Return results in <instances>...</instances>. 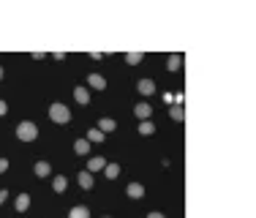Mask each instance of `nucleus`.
<instances>
[{
	"instance_id": "obj_1",
	"label": "nucleus",
	"mask_w": 256,
	"mask_h": 218,
	"mask_svg": "<svg viewBox=\"0 0 256 218\" xmlns=\"http://www.w3.org/2000/svg\"><path fill=\"white\" fill-rule=\"evenodd\" d=\"M16 136H19L22 142H36L38 139V125L30 123V120H22V123L16 125Z\"/></svg>"
},
{
	"instance_id": "obj_2",
	"label": "nucleus",
	"mask_w": 256,
	"mask_h": 218,
	"mask_svg": "<svg viewBox=\"0 0 256 218\" xmlns=\"http://www.w3.org/2000/svg\"><path fill=\"white\" fill-rule=\"evenodd\" d=\"M49 120H52V123H68L71 120V109L65 107V104H52V107H49Z\"/></svg>"
},
{
	"instance_id": "obj_3",
	"label": "nucleus",
	"mask_w": 256,
	"mask_h": 218,
	"mask_svg": "<svg viewBox=\"0 0 256 218\" xmlns=\"http://www.w3.org/2000/svg\"><path fill=\"white\" fill-rule=\"evenodd\" d=\"M106 169V158L103 156H90L87 158V172H103Z\"/></svg>"
},
{
	"instance_id": "obj_4",
	"label": "nucleus",
	"mask_w": 256,
	"mask_h": 218,
	"mask_svg": "<svg viewBox=\"0 0 256 218\" xmlns=\"http://www.w3.org/2000/svg\"><path fill=\"white\" fill-rule=\"evenodd\" d=\"M136 90L147 98V96H153V93H155V82H153V79H139V82H136Z\"/></svg>"
},
{
	"instance_id": "obj_5",
	"label": "nucleus",
	"mask_w": 256,
	"mask_h": 218,
	"mask_svg": "<svg viewBox=\"0 0 256 218\" xmlns=\"http://www.w3.org/2000/svg\"><path fill=\"white\" fill-rule=\"evenodd\" d=\"M134 114H136L139 120H150V114H153V107H150L147 101H142V104H136V107H134Z\"/></svg>"
},
{
	"instance_id": "obj_6",
	"label": "nucleus",
	"mask_w": 256,
	"mask_h": 218,
	"mask_svg": "<svg viewBox=\"0 0 256 218\" xmlns=\"http://www.w3.org/2000/svg\"><path fill=\"white\" fill-rule=\"evenodd\" d=\"M74 101H76V104H82V107H85V104L90 101V93H87V87H85V85H76V87H74Z\"/></svg>"
},
{
	"instance_id": "obj_7",
	"label": "nucleus",
	"mask_w": 256,
	"mask_h": 218,
	"mask_svg": "<svg viewBox=\"0 0 256 218\" xmlns=\"http://www.w3.org/2000/svg\"><path fill=\"white\" fill-rule=\"evenodd\" d=\"M87 85H90L93 90H106V79H103L101 74H90L87 76Z\"/></svg>"
},
{
	"instance_id": "obj_8",
	"label": "nucleus",
	"mask_w": 256,
	"mask_h": 218,
	"mask_svg": "<svg viewBox=\"0 0 256 218\" xmlns=\"http://www.w3.org/2000/svg\"><path fill=\"white\" fill-rule=\"evenodd\" d=\"M125 194H128L131 199H142V196H145V185H142V183H128Z\"/></svg>"
},
{
	"instance_id": "obj_9",
	"label": "nucleus",
	"mask_w": 256,
	"mask_h": 218,
	"mask_svg": "<svg viewBox=\"0 0 256 218\" xmlns=\"http://www.w3.org/2000/svg\"><path fill=\"white\" fill-rule=\"evenodd\" d=\"M33 172H36V177H49V174H52V166H49V161H36Z\"/></svg>"
},
{
	"instance_id": "obj_10",
	"label": "nucleus",
	"mask_w": 256,
	"mask_h": 218,
	"mask_svg": "<svg viewBox=\"0 0 256 218\" xmlns=\"http://www.w3.org/2000/svg\"><path fill=\"white\" fill-rule=\"evenodd\" d=\"M76 180H79V185H82L85 191H90V188H93V183H96V180H93V172H87V169L76 174Z\"/></svg>"
},
{
	"instance_id": "obj_11",
	"label": "nucleus",
	"mask_w": 256,
	"mask_h": 218,
	"mask_svg": "<svg viewBox=\"0 0 256 218\" xmlns=\"http://www.w3.org/2000/svg\"><path fill=\"white\" fill-rule=\"evenodd\" d=\"M85 139L90 142V145H98V142H103V139H106V134H103L101 128H90V131H87V136H85Z\"/></svg>"
},
{
	"instance_id": "obj_12",
	"label": "nucleus",
	"mask_w": 256,
	"mask_h": 218,
	"mask_svg": "<svg viewBox=\"0 0 256 218\" xmlns=\"http://www.w3.org/2000/svg\"><path fill=\"white\" fill-rule=\"evenodd\" d=\"M68 218H90V210H87L85 205H76L68 210Z\"/></svg>"
},
{
	"instance_id": "obj_13",
	"label": "nucleus",
	"mask_w": 256,
	"mask_h": 218,
	"mask_svg": "<svg viewBox=\"0 0 256 218\" xmlns=\"http://www.w3.org/2000/svg\"><path fill=\"white\" fill-rule=\"evenodd\" d=\"M65 185H68V180H65L63 174H54V180H52V191H54V194H63Z\"/></svg>"
},
{
	"instance_id": "obj_14",
	"label": "nucleus",
	"mask_w": 256,
	"mask_h": 218,
	"mask_svg": "<svg viewBox=\"0 0 256 218\" xmlns=\"http://www.w3.org/2000/svg\"><path fill=\"white\" fill-rule=\"evenodd\" d=\"M74 153H76V156H87V153H90V142H87V139H76L74 142Z\"/></svg>"
},
{
	"instance_id": "obj_15",
	"label": "nucleus",
	"mask_w": 256,
	"mask_h": 218,
	"mask_svg": "<svg viewBox=\"0 0 256 218\" xmlns=\"http://www.w3.org/2000/svg\"><path fill=\"white\" fill-rule=\"evenodd\" d=\"M14 207H16V213H25L27 207H30V196L19 194V196H16V202H14Z\"/></svg>"
},
{
	"instance_id": "obj_16",
	"label": "nucleus",
	"mask_w": 256,
	"mask_h": 218,
	"mask_svg": "<svg viewBox=\"0 0 256 218\" xmlns=\"http://www.w3.org/2000/svg\"><path fill=\"white\" fill-rule=\"evenodd\" d=\"M139 134L142 136H153L155 134V125H153L150 120H139Z\"/></svg>"
},
{
	"instance_id": "obj_17",
	"label": "nucleus",
	"mask_w": 256,
	"mask_h": 218,
	"mask_svg": "<svg viewBox=\"0 0 256 218\" xmlns=\"http://www.w3.org/2000/svg\"><path fill=\"white\" fill-rule=\"evenodd\" d=\"M98 128L106 134V131H114V128H117V123H114L112 117H101V120H98Z\"/></svg>"
},
{
	"instance_id": "obj_18",
	"label": "nucleus",
	"mask_w": 256,
	"mask_h": 218,
	"mask_svg": "<svg viewBox=\"0 0 256 218\" xmlns=\"http://www.w3.org/2000/svg\"><path fill=\"white\" fill-rule=\"evenodd\" d=\"M103 174H106L109 180H117V177H120V164H106V169H103Z\"/></svg>"
},
{
	"instance_id": "obj_19",
	"label": "nucleus",
	"mask_w": 256,
	"mask_h": 218,
	"mask_svg": "<svg viewBox=\"0 0 256 218\" xmlns=\"http://www.w3.org/2000/svg\"><path fill=\"white\" fill-rule=\"evenodd\" d=\"M166 68L169 71H180V63H183V57H180V54H169V60H166Z\"/></svg>"
},
{
	"instance_id": "obj_20",
	"label": "nucleus",
	"mask_w": 256,
	"mask_h": 218,
	"mask_svg": "<svg viewBox=\"0 0 256 218\" xmlns=\"http://www.w3.org/2000/svg\"><path fill=\"white\" fill-rule=\"evenodd\" d=\"M169 114H172V120H177V123H183V117H185V112H183V107H180V104H174V107L169 109Z\"/></svg>"
},
{
	"instance_id": "obj_21",
	"label": "nucleus",
	"mask_w": 256,
	"mask_h": 218,
	"mask_svg": "<svg viewBox=\"0 0 256 218\" xmlns=\"http://www.w3.org/2000/svg\"><path fill=\"white\" fill-rule=\"evenodd\" d=\"M142 60H145V54H142V52H128V54H125V63H128V65H136V63H142Z\"/></svg>"
},
{
	"instance_id": "obj_22",
	"label": "nucleus",
	"mask_w": 256,
	"mask_h": 218,
	"mask_svg": "<svg viewBox=\"0 0 256 218\" xmlns=\"http://www.w3.org/2000/svg\"><path fill=\"white\" fill-rule=\"evenodd\" d=\"M5 112H8V104H5V101H3V98H0V117H3V114H5Z\"/></svg>"
},
{
	"instance_id": "obj_23",
	"label": "nucleus",
	"mask_w": 256,
	"mask_h": 218,
	"mask_svg": "<svg viewBox=\"0 0 256 218\" xmlns=\"http://www.w3.org/2000/svg\"><path fill=\"white\" fill-rule=\"evenodd\" d=\"M5 169H8V158H0V174H3Z\"/></svg>"
},
{
	"instance_id": "obj_24",
	"label": "nucleus",
	"mask_w": 256,
	"mask_h": 218,
	"mask_svg": "<svg viewBox=\"0 0 256 218\" xmlns=\"http://www.w3.org/2000/svg\"><path fill=\"white\" fill-rule=\"evenodd\" d=\"M5 199H8V191H5V188H0V205H3Z\"/></svg>"
},
{
	"instance_id": "obj_25",
	"label": "nucleus",
	"mask_w": 256,
	"mask_h": 218,
	"mask_svg": "<svg viewBox=\"0 0 256 218\" xmlns=\"http://www.w3.org/2000/svg\"><path fill=\"white\" fill-rule=\"evenodd\" d=\"M147 218H166V216H163V213H158V210H153V213H150V216H147Z\"/></svg>"
},
{
	"instance_id": "obj_26",
	"label": "nucleus",
	"mask_w": 256,
	"mask_h": 218,
	"mask_svg": "<svg viewBox=\"0 0 256 218\" xmlns=\"http://www.w3.org/2000/svg\"><path fill=\"white\" fill-rule=\"evenodd\" d=\"M0 79H3V65H0Z\"/></svg>"
},
{
	"instance_id": "obj_27",
	"label": "nucleus",
	"mask_w": 256,
	"mask_h": 218,
	"mask_svg": "<svg viewBox=\"0 0 256 218\" xmlns=\"http://www.w3.org/2000/svg\"><path fill=\"white\" fill-rule=\"evenodd\" d=\"M103 218H109V216H103Z\"/></svg>"
}]
</instances>
